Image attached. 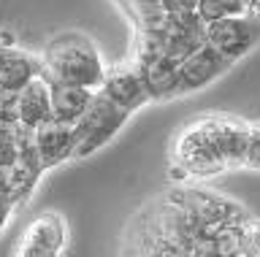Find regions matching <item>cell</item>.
I'll list each match as a JSON object with an SVG mask.
<instances>
[{
    "label": "cell",
    "mask_w": 260,
    "mask_h": 257,
    "mask_svg": "<svg viewBox=\"0 0 260 257\" xmlns=\"http://www.w3.org/2000/svg\"><path fill=\"white\" fill-rule=\"evenodd\" d=\"M249 138V119L233 114H201L176 130L171 143L168 173L174 181L214 179L219 173L244 168Z\"/></svg>",
    "instance_id": "cell-1"
},
{
    "label": "cell",
    "mask_w": 260,
    "mask_h": 257,
    "mask_svg": "<svg viewBox=\"0 0 260 257\" xmlns=\"http://www.w3.org/2000/svg\"><path fill=\"white\" fill-rule=\"evenodd\" d=\"M41 76L49 84H68L98 90L106 74V60L92 38L79 30H65L49 38V44L38 52Z\"/></svg>",
    "instance_id": "cell-2"
},
{
    "label": "cell",
    "mask_w": 260,
    "mask_h": 257,
    "mask_svg": "<svg viewBox=\"0 0 260 257\" xmlns=\"http://www.w3.org/2000/svg\"><path fill=\"white\" fill-rule=\"evenodd\" d=\"M130 117L133 114L114 106L109 98H103L95 90L87 111L73 122V135H76V155H73V160H84V157H92L95 152H101L106 143L114 141V135H119V130L127 125Z\"/></svg>",
    "instance_id": "cell-3"
},
{
    "label": "cell",
    "mask_w": 260,
    "mask_h": 257,
    "mask_svg": "<svg viewBox=\"0 0 260 257\" xmlns=\"http://www.w3.org/2000/svg\"><path fill=\"white\" fill-rule=\"evenodd\" d=\"M130 65L136 68L141 79L149 103H166L179 98V62L166 57L154 46L133 35V54H130Z\"/></svg>",
    "instance_id": "cell-4"
},
{
    "label": "cell",
    "mask_w": 260,
    "mask_h": 257,
    "mask_svg": "<svg viewBox=\"0 0 260 257\" xmlns=\"http://www.w3.org/2000/svg\"><path fill=\"white\" fill-rule=\"evenodd\" d=\"M65 252H68V222L54 208L32 216L11 246V257H65Z\"/></svg>",
    "instance_id": "cell-5"
},
{
    "label": "cell",
    "mask_w": 260,
    "mask_h": 257,
    "mask_svg": "<svg viewBox=\"0 0 260 257\" xmlns=\"http://www.w3.org/2000/svg\"><path fill=\"white\" fill-rule=\"evenodd\" d=\"M203 41L231 62H239L244 54L260 44V22L249 19L247 14L222 17L217 22L203 25Z\"/></svg>",
    "instance_id": "cell-6"
},
{
    "label": "cell",
    "mask_w": 260,
    "mask_h": 257,
    "mask_svg": "<svg viewBox=\"0 0 260 257\" xmlns=\"http://www.w3.org/2000/svg\"><path fill=\"white\" fill-rule=\"evenodd\" d=\"M233 65L236 62L222 57V54L214 52L206 41H203L190 57H184L179 62V98H187V95L206 90V87H211L217 79H222Z\"/></svg>",
    "instance_id": "cell-7"
},
{
    "label": "cell",
    "mask_w": 260,
    "mask_h": 257,
    "mask_svg": "<svg viewBox=\"0 0 260 257\" xmlns=\"http://www.w3.org/2000/svg\"><path fill=\"white\" fill-rule=\"evenodd\" d=\"M103 98H109L114 106L125 108L127 114H136L144 106H149V95H146L141 79H138L136 68L130 62H119V65H106L103 82L98 87Z\"/></svg>",
    "instance_id": "cell-8"
},
{
    "label": "cell",
    "mask_w": 260,
    "mask_h": 257,
    "mask_svg": "<svg viewBox=\"0 0 260 257\" xmlns=\"http://www.w3.org/2000/svg\"><path fill=\"white\" fill-rule=\"evenodd\" d=\"M32 149L44 165V171L68 163L76 155V135H73V125L57 122V119H46L32 130Z\"/></svg>",
    "instance_id": "cell-9"
},
{
    "label": "cell",
    "mask_w": 260,
    "mask_h": 257,
    "mask_svg": "<svg viewBox=\"0 0 260 257\" xmlns=\"http://www.w3.org/2000/svg\"><path fill=\"white\" fill-rule=\"evenodd\" d=\"M41 76V57L19 46H0V92L16 95L32 79Z\"/></svg>",
    "instance_id": "cell-10"
},
{
    "label": "cell",
    "mask_w": 260,
    "mask_h": 257,
    "mask_svg": "<svg viewBox=\"0 0 260 257\" xmlns=\"http://www.w3.org/2000/svg\"><path fill=\"white\" fill-rule=\"evenodd\" d=\"M16 125L36 130L46 119H52V103H49V82L44 76H36L32 82L14 95Z\"/></svg>",
    "instance_id": "cell-11"
},
{
    "label": "cell",
    "mask_w": 260,
    "mask_h": 257,
    "mask_svg": "<svg viewBox=\"0 0 260 257\" xmlns=\"http://www.w3.org/2000/svg\"><path fill=\"white\" fill-rule=\"evenodd\" d=\"M95 90L87 87H68V84H49V103H52V119L73 125L87 111Z\"/></svg>",
    "instance_id": "cell-12"
},
{
    "label": "cell",
    "mask_w": 260,
    "mask_h": 257,
    "mask_svg": "<svg viewBox=\"0 0 260 257\" xmlns=\"http://www.w3.org/2000/svg\"><path fill=\"white\" fill-rule=\"evenodd\" d=\"M239 257H260V216L247 214L239 228Z\"/></svg>",
    "instance_id": "cell-13"
},
{
    "label": "cell",
    "mask_w": 260,
    "mask_h": 257,
    "mask_svg": "<svg viewBox=\"0 0 260 257\" xmlns=\"http://www.w3.org/2000/svg\"><path fill=\"white\" fill-rule=\"evenodd\" d=\"M19 155V130L16 125L0 122V171H6L8 165Z\"/></svg>",
    "instance_id": "cell-14"
},
{
    "label": "cell",
    "mask_w": 260,
    "mask_h": 257,
    "mask_svg": "<svg viewBox=\"0 0 260 257\" xmlns=\"http://www.w3.org/2000/svg\"><path fill=\"white\" fill-rule=\"evenodd\" d=\"M244 168L247 171H260V119L249 122V138L247 152H244Z\"/></svg>",
    "instance_id": "cell-15"
},
{
    "label": "cell",
    "mask_w": 260,
    "mask_h": 257,
    "mask_svg": "<svg viewBox=\"0 0 260 257\" xmlns=\"http://www.w3.org/2000/svg\"><path fill=\"white\" fill-rule=\"evenodd\" d=\"M195 14L201 17L203 25L217 22L222 17H231V11H228V6L222 3V0H198V3H195Z\"/></svg>",
    "instance_id": "cell-16"
},
{
    "label": "cell",
    "mask_w": 260,
    "mask_h": 257,
    "mask_svg": "<svg viewBox=\"0 0 260 257\" xmlns=\"http://www.w3.org/2000/svg\"><path fill=\"white\" fill-rule=\"evenodd\" d=\"M16 214H19V211H16V206L11 203V198H8V192H6V184H3V176H0V236L6 233L8 222H11Z\"/></svg>",
    "instance_id": "cell-17"
},
{
    "label": "cell",
    "mask_w": 260,
    "mask_h": 257,
    "mask_svg": "<svg viewBox=\"0 0 260 257\" xmlns=\"http://www.w3.org/2000/svg\"><path fill=\"white\" fill-rule=\"evenodd\" d=\"M247 14L249 19H255V22H260V0H247Z\"/></svg>",
    "instance_id": "cell-18"
},
{
    "label": "cell",
    "mask_w": 260,
    "mask_h": 257,
    "mask_svg": "<svg viewBox=\"0 0 260 257\" xmlns=\"http://www.w3.org/2000/svg\"><path fill=\"white\" fill-rule=\"evenodd\" d=\"M201 257H222V254H201ZM231 257H239V254H231Z\"/></svg>",
    "instance_id": "cell-19"
}]
</instances>
